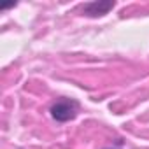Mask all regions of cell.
<instances>
[{"instance_id": "6da1fadb", "label": "cell", "mask_w": 149, "mask_h": 149, "mask_svg": "<svg viewBox=\"0 0 149 149\" xmlns=\"http://www.w3.org/2000/svg\"><path fill=\"white\" fill-rule=\"evenodd\" d=\"M79 107H81L79 102L74 100V98H60L49 107V114L54 121L67 123V121H72V119L77 118Z\"/></svg>"}, {"instance_id": "7a4b0ae2", "label": "cell", "mask_w": 149, "mask_h": 149, "mask_svg": "<svg viewBox=\"0 0 149 149\" xmlns=\"http://www.w3.org/2000/svg\"><path fill=\"white\" fill-rule=\"evenodd\" d=\"M114 7H116L114 0H95V2H88L83 6V14L88 18H102Z\"/></svg>"}, {"instance_id": "3957f363", "label": "cell", "mask_w": 149, "mask_h": 149, "mask_svg": "<svg viewBox=\"0 0 149 149\" xmlns=\"http://www.w3.org/2000/svg\"><path fill=\"white\" fill-rule=\"evenodd\" d=\"M105 149H119V147H105Z\"/></svg>"}]
</instances>
